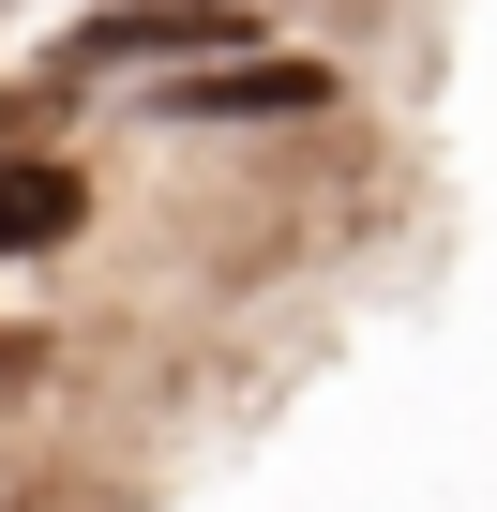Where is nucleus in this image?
Returning a JSON list of instances; mask_svg holds the SVG:
<instances>
[{"instance_id": "nucleus-1", "label": "nucleus", "mask_w": 497, "mask_h": 512, "mask_svg": "<svg viewBox=\"0 0 497 512\" xmlns=\"http://www.w3.org/2000/svg\"><path fill=\"white\" fill-rule=\"evenodd\" d=\"M241 0H106V16L61 31V76H136V61H226Z\"/></svg>"}, {"instance_id": "nucleus-2", "label": "nucleus", "mask_w": 497, "mask_h": 512, "mask_svg": "<svg viewBox=\"0 0 497 512\" xmlns=\"http://www.w3.org/2000/svg\"><path fill=\"white\" fill-rule=\"evenodd\" d=\"M151 106L166 121H302V106H332V76L317 61H272V46H226L211 76H166Z\"/></svg>"}, {"instance_id": "nucleus-3", "label": "nucleus", "mask_w": 497, "mask_h": 512, "mask_svg": "<svg viewBox=\"0 0 497 512\" xmlns=\"http://www.w3.org/2000/svg\"><path fill=\"white\" fill-rule=\"evenodd\" d=\"M76 211H91V181H76V166H46V151H0V256H46V241H76Z\"/></svg>"}]
</instances>
